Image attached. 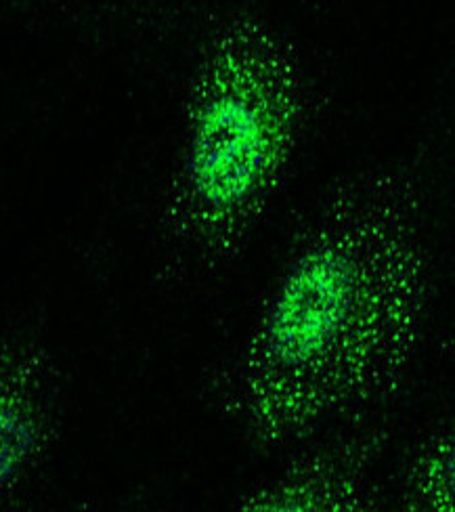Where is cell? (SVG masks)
I'll list each match as a JSON object with an SVG mask.
<instances>
[{
    "label": "cell",
    "instance_id": "5b68a950",
    "mask_svg": "<svg viewBox=\"0 0 455 512\" xmlns=\"http://www.w3.org/2000/svg\"><path fill=\"white\" fill-rule=\"evenodd\" d=\"M401 504L407 512H451L455 504V439L449 424H439L409 454L401 479Z\"/></svg>",
    "mask_w": 455,
    "mask_h": 512
},
{
    "label": "cell",
    "instance_id": "3957f363",
    "mask_svg": "<svg viewBox=\"0 0 455 512\" xmlns=\"http://www.w3.org/2000/svg\"><path fill=\"white\" fill-rule=\"evenodd\" d=\"M388 443L382 426H365L292 460L233 502L242 512H372L380 508L378 468Z\"/></svg>",
    "mask_w": 455,
    "mask_h": 512
},
{
    "label": "cell",
    "instance_id": "7a4b0ae2",
    "mask_svg": "<svg viewBox=\"0 0 455 512\" xmlns=\"http://www.w3.org/2000/svg\"><path fill=\"white\" fill-rule=\"evenodd\" d=\"M307 101L298 49L269 19L235 11L210 32L187 84L162 215L187 277H212L246 252L290 173Z\"/></svg>",
    "mask_w": 455,
    "mask_h": 512
},
{
    "label": "cell",
    "instance_id": "277c9868",
    "mask_svg": "<svg viewBox=\"0 0 455 512\" xmlns=\"http://www.w3.org/2000/svg\"><path fill=\"white\" fill-rule=\"evenodd\" d=\"M49 364L32 347L0 355V494L9 492L42 454L49 424Z\"/></svg>",
    "mask_w": 455,
    "mask_h": 512
},
{
    "label": "cell",
    "instance_id": "6da1fadb",
    "mask_svg": "<svg viewBox=\"0 0 455 512\" xmlns=\"http://www.w3.org/2000/svg\"><path fill=\"white\" fill-rule=\"evenodd\" d=\"M430 303L422 181L395 164L334 181L223 380V414L273 450L374 412L407 382Z\"/></svg>",
    "mask_w": 455,
    "mask_h": 512
}]
</instances>
